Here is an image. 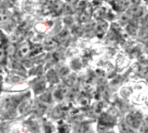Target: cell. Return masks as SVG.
<instances>
[{
  "instance_id": "obj_1",
  "label": "cell",
  "mask_w": 148,
  "mask_h": 133,
  "mask_svg": "<svg viewBox=\"0 0 148 133\" xmlns=\"http://www.w3.org/2000/svg\"><path fill=\"white\" fill-rule=\"evenodd\" d=\"M134 1L133 0H114L112 2L113 7L116 10H124L127 9L130 5H134Z\"/></svg>"
},
{
  "instance_id": "obj_2",
  "label": "cell",
  "mask_w": 148,
  "mask_h": 133,
  "mask_svg": "<svg viewBox=\"0 0 148 133\" xmlns=\"http://www.w3.org/2000/svg\"><path fill=\"white\" fill-rule=\"evenodd\" d=\"M140 119H141V115L138 112H133V113L129 114L127 118V121L128 125H130L131 126L135 127V128L140 126Z\"/></svg>"
},
{
  "instance_id": "obj_3",
  "label": "cell",
  "mask_w": 148,
  "mask_h": 133,
  "mask_svg": "<svg viewBox=\"0 0 148 133\" xmlns=\"http://www.w3.org/2000/svg\"><path fill=\"white\" fill-rule=\"evenodd\" d=\"M100 123L104 125H112L114 124V120L111 117H109L106 114H103L100 119Z\"/></svg>"
},
{
  "instance_id": "obj_4",
  "label": "cell",
  "mask_w": 148,
  "mask_h": 133,
  "mask_svg": "<svg viewBox=\"0 0 148 133\" xmlns=\"http://www.w3.org/2000/svg\"><path fill=\"white\" fill-rule=\"evenodd\" d=\"M29 51H30V48H29V46L23 45V46H22V47L20 48V50H19V56L24 57V56H26V55L29 52Z\"/></svg>"
},
{
  "instance_id": "obj_5",
  "label": "cell",
  "mask_w": 148,
  "mask_h": 133,
  "mask_svg": "<svg viewBox=\"0 0 148 133\" xmlns=\"http://www.w3.org/2000/svg\"><path fill=\"white\" fill-rule=\"evenodd\" d=\"M48 78H49V80L51 81L52 83H56V81H57V78H56V74L54 73V71H52L49 72Z\"/></svg>"
},
{
  "instance_id": "obj_6",
  "label": "cell",
  "mask_w": 148,
  "mask_h": 133,
  "mask_svg": "<svg viewBox=\"0 0 148 133\" xmlns=\"http://www.w3.org/2000/svg\"><path fill=\"white\" fill-rule=\"evenodd\" d=\"M120 129H121V133H134V132L132 130H130L127 125H125L124 124H122L121 126H120Z\"/></svg>"
},
{
  "instance_id": "obj_7",
  "label": "cell",
  "mask_w": 148,
  "mask_h": 133,
  "mask_svg": "<svg viewBox=\"0 0 148 133\" xmlns=\"http://www.w3.org/2000/svg\"><path fill=\"white\" fill-rule=\"evenodd\" d=\"M5 58H6V54H5L4 49L2 46H0V63L4 62Z\"/></svg>"
},
{
  "instance_id": "obj_8",
  "label": "cell",
  "mask_w": 148,
  "mask_h": 133,
  "mask_svg": "<svg viewBox=\"0 0 148 133\" xmlns=\"http://www.w3.org/2000/svg\"><path fill=\"white\" fill-rule=\"evenodd\" d=\"M60 133H69V129L67 126H62L60 129Z\"/></svg>"
},
{
  "instance_id": "obj_9",
  "label": "cell",
  "mask_w": 148,
  "mask_h": 133,
  "mask_svg": "<svg viewBox=\"0 0 148 133\" xmlns=\"http://www.w3.org/2000/svg\"><path fill=\"white\" fill-rule=\"evenodd\" d=\"M79 0H66V2H68L70 4H75Z\"/></svg>"
},
{
  "instance_id": "obj_10",
  "label": "cell",
  "mask_w": 148,
  "mask_h": 133,
  "mask_svg": "<svg viewBox=\"0 0 148 133\" xmlns=\"http://www.w3.org/2000/svg\"><path fill=\"white\" fill-rule=\"evenodd\" d=\"M105 1H108V2H111V3H112V2H113L114 0H105Z\"/></svg>"
},
{
  "instance_id": "obj_11",
  "label": "cell",
  "mask_w": 148,
  "mask_h": 133,
  "mask_svg": "<svg viewBox=\"0 0 148 133\" xmlns=\"http://www.w3.org/2000/svg\"><path fill=\"white\" fill-rule=\"evenodd\" d=\"M1 115H2V113H1V110H0V117H1Z\"/></svg>"
}]
</instances>
